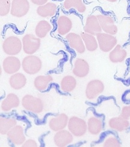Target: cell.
I'll return each mask as SVG.
<instances>
[{"mask_svg":"<svg viewBox=\"0 0 130 147\" xmlns=\"http://www.w3.org/2000/svg\"><path fill=\"white\" fill-rule=\"evenodd\" d=\"M42 63L41 59L35 55H29L22 61V66L24 71L29 75H35L42 69Z\"/></svg>","mask_w":130,"mask_h":147,"instance_id":"6da1fadb","label":"cell"},{"mask_svg":"<svg viewBox=\"0 0 130 147\" xmlns=\"http://www.w3.org/2000/svg\"><path fill=\"white\" fill-rule=\"evenodd\" d=\"M98 47L102 52L108 53L111 52L117 44V40L114 35L107 33H99L97 35Z\"/></svg>","mask_w":130,"mask_h":147,"instance_id":"7a4b0ae2","label":"cell"},{"mask_svg":"<svg viewBox=\"0 0 130 147\" xmlns=\"http://www.w3.org/2000/svg\"><path fill=\"white\" fill-rule=\"evenodd\" d=\"M22 49V42L20 39L16 36H9L5 39L3 43V51L10 56L18 55Z\"/></svg>","mask_w":130,"mask_h":147,"instance_id":"3957f363","label":"cell"},{"mask_svg":"<svg viewBox=\"0 0 130 147\" xmlns=\"http://www.w3.org/2000/svg\"><path fill=\"white\" fill-rule=\"evenodd\" d=\"M22 105L24 108L35 113H40L43 109V104L41 99L27 94L22 99Z\"/></svg>","mask_w":130,"mask_h":147,"instance_id":"277c9868","label":"cell"},{"mask_svg":"<svg viewBox=\"0 0 130 147\" xmlns=\"http://www.w3.org/2000/svg\"><path fill=\"white\" fill-rule=\"evenodd\" d=\"M41 39L32 34H27L22 38V49L28 55L36 53L41 47Z\"/></svg>","mask_w":130,"mask_h":147,"instance_id":"5b68a950","label":"cell"},{"mask_svg":"<svg viewBox=\"0 0 130 147\" xmlns=\"http://www.w3.org/2000/svg\"><path fill=\"white\" fill-rule=\"evenodd\" d=\"M68 128L73 136L81 137L86 133L87 126L86 122L82 119L73 116L69 120Z\"/></svg>","mask_w":130,"mask_h":147,"instance_id":"8992f818","label":"cell"},{"mask_svg":"<svg viewBox=\"0 0 130 147\" xmlns=\"http://www.w3.org/2000/svg\"><path fill=\"white\" fill-rule=\"evenodd\" d=\"M101 29L105 33L115 35L117 33L118 29L114 19L108 15L99 14L97 15Z\"/></svg>","mask_w":130,"mask_h":147,"instance_id":"52a82bcc","label":"cell"},{"mask_svg":"<svg viewBox=\"0 0 130 147\" xmlns=\"http://www.w3.org/2000/svg\"><path fill=\"white\" fill-rule=\"evenodd\" d=\"M105 88L104 84L99 80H94L90 81L86 89V94L87 99L93 100L99 96V95L103 93Z\"/></svg>","mask_w":130,"mask_h":147,"instance_id":"ba28073f","label":"cell"},{"mask_svg":"<svg viewBox=\"0 0 130 147\" xmlns=\"http://www.w3.org/2000/svg\"><path fill=\"white\" fill-rule=\"evenodd\" d=\"M30 10V3L28 0H13L10 13L13 16L21 18L27 15Z\"/></svg>","mask_w":130,"mask_h":147,"instance_id":"9c48e42d","label":"cell"},{"mask_svg":"<svg viewBox=\"0 0 130 147\" xmlns=\"http://www.w3.org/2000/svg\"><path fill=\"white\" fill-rule=\"evenodd\" d=\"M69 46L79 53H83L86 50V46L81 36L75 33H69L66 36Z\"/></svg>","mask_w":130,"mask_h":147,"instance_id":"30bf717a","label":"cell"},{"mask_svg":"<svg viewBox=\"0 0 130 147\" xmlns=\"http://www.w3.org/2000/svg\"><path fill=\"white\" fill-rule=\"evenodd\" d=\"M84 30L86 33L97 36L98 34L102 32V29L100 26L97 16L90 15L86 21Z\"/></svg>","mask_w":130,"mask_h":147,"instance_id":"8fae6325","label":"cell"},{"mask_svg":"<svg viewBox=\"0 0 130 147\" xmlns=\"http://www.w3.org/2000/svg\"><path fill=\"white\" fill-rule=\"evenodd\" d=\"M20 60L14 56H10L5 58L3 63L4 71L7 74H15L21 68Z\"/></svg>","mask_w":130,"mask_h":147,"instance_id":"7c38bea8","label":"cell"},{"mask_svg":"<svg viewBox=\"0 0 130 147\" xmlns=\"http://www.w3.org/2000/svg\"><path fill=\"white\" fill-rule=\"evenodd\" d=\"M7 134L9 140L15 145H19L25 142V137L24 134V129L19 125L15 126Z\"/></svg>","mask_w":130,"mask_h":147,"instance_id":"4fadbf2b","label":"cell"},{"mask_svg":"<svg viewBox=\"0 0 130 147\" xmlns=\"http://www.w3.org/2000/svg\"><path fill=\"white\" fill-rule=\"evenodd\" d=\"M109 125L113 130L122 132L129 128L130 123L128 119L120 116L110 119L109 121Z\"/></svg>","mask_w":130,"mask_h":147,"instance_id":"5bb4252c","label":"cell"},{"mask_svg":"<svg viewBox=\"0 0 130 147\" xmlns=\"http://www.w3.org/2000/svg\"><path fill=\"white\" fill-rule=\"evenodd\" d=\"M68 122V117L64 113L59 115L50 120L49 125L50 128L54 131H59L63 129Z\"/></svg>","mask_w":130,"mask_h":147,"instance_id":"9a60e30c","label":"cell"},{"mask_svg":"<svg viewBox=\"0 0 130 147\" xmlns=\"http://www.w3.org/2000/svg\"><path fill=\"white\" fill-rule=\"evenodd\" d=\"M73 140L72 134L67 130L57 131L54 136L55 144L59 147H65L70 144Z\"/></svg>","mask_w":130,"mask_h":147,"instance_id":"2e32d148","label":"cell"},{"mask_svg":"<svg viewBox=\"0 0 130 147\" xmlns=\"http://www.w3.org/2000/svg\"><path fill=\"white\" fill-rule=\"evenodd\" d=\"M90 67L87 62L81 58H78L75 61L73 73L78 78L86 76L89 73Z\"/></svg>","mask_w":130,"mask_h":147,"instance_id":"e0dca14e","label":"cell"},{"mask_svg":"<svg viewBox=\"0 0 130 147\" xmlns=\"http://www.w3.org/2000/svg\"><path fill=\"white\" fill-rule=\"evenodd\" d=\"M127 56V51L120 44H117L109 55V60L113 63H121L125 59Z\"/></svg>","mask_w":130,"mask_h":147,"instance_id":"ac0fdd59","label":"cell"},{"mask_svg":"<svg viewBox=\"0 0 130 147\" xmlns=\"http://www.w3.org/2000/svg\"><path fill=\"white\" fill-rule=\"evenodd\" d=\"M57 32L60 35H65L68 33L72 27V22L66 16H60L57 22Z\"/></svg>","mask_w":130,"mask_h":147,"instance_id":"d6986e66","label":"cell"},{"mask_svg":"<svg viewBox=\"0 0 130 147\" xmlns=\"http://www.w3.org/2000/svg\"><path fill=\"white\" fill-rule=\"evenodd\" d=\"M19 105V99L18 96L13 93L9 94L1 103V110L9 111L13 108H16Z\"/></svg>","mask_w":130,"mask_h":147,"instance_id":"ffe728a7","label":"cell"},{"mask_svg":"<svg viewBox=\"0 0 130 147\" xmlns=\"http://www.w3.org/2000/svg\"><path fill=\"white\" fill-rule=\"evenodd\" d=\"M57 6L55 3H47L42 5H40L37 9V14L43 18L53 16L57 11Z\"/></svg>","mask_w":130,"mask_h":147,"instance_id":"44dd1931","label":"cell"},{"mask_svg":"<svg viewBox=\"0 0 130 147\" xmlns=\"http://www.w3.org/2000/svg\"><path fill=\"white\" fill-rule=\"evenodd\" d=\"M10 86L13 89L19 90L23 88L27 83V78L22 73H15L10 77L9 80Z\"/></svg>","mask_w":130,"mask_h":147,"instance_id":"7402d4cb","label":"cell"},{"mask_svg":"<svg viewBox=\"0 0 130 147\" xmlns=\"http://www.w3.org/2000/svg\"><path fill=\"white\" fill-rule=\"evenodd\" d=\"M81 36L87 50L90 51V52H94V51L98 49V41L97 39L94 36V35L84 32L81 33Z\"/></svg>","mask_w":130,"mask_h":147,"instance_id":"603a6c76","label":"cell"},{"mask_svg":"<svg viewBox=\"0 0 130 147\" xmlns=\"http://www.w3.org/2000/svg\"><path fill=\"white\" fill-rule=\"evenodd\" d=\"M103 121L97 117H92L88 121V131L93 135H97L100 133L103 129Z\"/></svg>","mask_w":130,"mask_h":147,"instance_id":"cb8c5ba5","label":"cell"},{"mask_svg":"<svg viewBox=\"0 0 130 147\" xmlns=\"http://www.w3.org/2000/svg\"><path fill=\"white\" fill-rule=\"evenodd\" d=\"M53 80V78L51 75L38 76L34 81V86L39 91L43 92L48 88L49 84Z\"/></svg>","mask_w":130,"mask_h":147,"instance_id":"d4e9b609","label":"cell"},{"mask_svg":"<svg viewBox=\"0 0 130 147\" xmlns=\"http://www.w3.org/2000/svg\"><path fill=\"white\" fill-rule=\"evenodd\" d=\"M63 7L66 10L74 9L80 13H84L86 10L83 0H65Z\"/></svg>","mask_w":130,"mask_h":147,"instance_id":"484cf974","label":"cell"},{"mask_svg":"<svg viewBox=\"0 0 130 147\" xmlns=\"http://www.w3.org/2000/svg\"><path fill=\"white\" fill-rule=\"evenodd\" d=\"M51 29L52 27L48 21L42 20L37 23L35 29V33L38 38H43L47 35Z\"/></svg>","mask_w":130,"mask_h":147,"instance_id":"4316f807","label":"cell"},{"mask_svg":"<svg viewBox=\"0 0 130 147\" xmlns=\"http://www.w3.org/2000/svg\"><path fill=\"white\" fill-rule=\"evenodd\" d=\"M61 88L64 92H71L75 89L77 86L75 79L72 76H66L64 77L61 81Z\"/></svg>","mask_w":130,"mask_h":147,"instance_id":"83f0119b","label":"cell"},{"mask_svg":"<svg viewBox=\"0 0 130 147\" xmlns=\"http://www.w3.org/2000/svg\"><path fill=\"white\" fill-rule=\"evenodd\" d=\"M16 121L14 119L1 117L0 119V133L1 134H7L11 129L16 125Z\"/></svg>","mask_w":130,"mask_h":147,"instance_id":"f1b7e54d","label":"cell"},{"mask_svg":"<svg viewBox=\"0 0 130 147\" xmlns=\"http://www.w3.org/2000/svg\"><path fill=\"white\" fill-rule=\"evenodd\" d=\"M12 3L10 0H0V15L1 16L7 15L11 10Z\"/></svg>","mask_w":130,"mask_h":147,"instance_id":"f546056e","label":"cell"},{"mask_svg":"<svg viewBox=\"0 0 130 147\" xmlns=\"http://www.w3.org/2000/svg\"><path fill=\"white\" fill-rule=\"evenodd\" d=\"M104 147H119L121 146L119 139L115 136H110L104 141L103 145Z\"/></svg>","mask_w":130,"mask_h":147,"instance_id":"4dcf8cb0","label":"cell"},{"mask_svg":"<svg viewBox=\"0 0 130 147\" xmlns=\"http://www.w3.org/2000/svg\"><path fill=\"white\" fill-rule=\"evenodd\" d=\"M121 116L126 118L127 119H130V104L128 105L124 106L121 111Z\"/></svg>","mask_w":130,"mask_h":147,"instance_id":"1f68e13d","label":"cell"},{"mask_svg":"<svg viewBox=\"0 0 130 147\" xmlns=\"http://www.w3.org/2000/svg\"><path fill=\"white\" fill-rule=\"evenodd\" d=\"M22 146L23 147H37V144L34 140L30 139V140H27L25 142H24Z\"/></svg>","mask_w":130,"mask_h":147,"instance_id":"d6a6232c","label":"cell"},{"mask_svg":"<svg viewBox=\"0 0 130 147\" xmlns=\"http://www.w3.org/2000/svg\"><path fill=\"white\" fill-rule=\"evenodd\" d=\"M31 1L33 4L40 6V5H42L47 4L48 0H31Z\"/></svg>","mask_w":130,"mask_h":147,"instance_id":"836d02e7","label":"cell"},{"mask_svg":"<svg viewBox=\"0 0 130 147\" xmlns=\"http://www.w3.org/2000/svg\"><path fill=\"white\" fill-rule=\"evenodd\" d=\"M105 1L110 2V3H115L117 1V0H105Z\"/></svg>","mask_w":130,"mask_h":147,"instance_id":"e575fe53","label":"cell"}]
</instances>
